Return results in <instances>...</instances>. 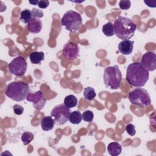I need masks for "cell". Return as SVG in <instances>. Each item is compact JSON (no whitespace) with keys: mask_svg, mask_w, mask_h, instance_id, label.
<instances>
[{"mask_svg":"<svg viewBox=\"0 0 156 156\" xmlns=\"http://www.w3.org/2000/svg\"><path fill=\"white\" fill-rule=\"evenodd\" d=\"M149 78V71L140 63L133 62L127 66L126 79L130 85L135 87H144Z\"/></svg>","mask_w":156,"mask_h":156,"instance_id":"cell-1","label":"cell"},{"mask_svg":"<svg viewBox=\"0 0 156 156\" xmlns=\"http://www.w3.org/2000/svg\"><path fill=\"white\" fill-rule=\"evenodd\" d=\"M114 33L120 39L129 40L131 38L136 29V26L129 18L119 16L113 24Z\"/></svg>","mask_w":156,"mask_h":156,"instance_id":"cell-2","label":"cell"},{"mask_svg":"<svg viewBox=\"0 0 156 156\" xmlns=\"http://www.w3.org/2000/svg\"><path fill=\"white\" fill-rule=\"evenodd\" d=\"M29 93V85L23 82H12L8 84L5 94L10 99L20 102L26 99Z\"/></svg>","mask_w":156,"mask_h":156,"instance_id":"cell-3","label":"cell"},{"mask_svg":"<svg viewBox=\"0 0 156 156\" xmlns=\"http://www.w3.org/2000/svg\"><path fill=\"white\" fill-rule=\"evenodd\" d=\"M104 83L107 88L116 90L120 87L122 80L121 72L118 65L108 66L104 71Z\"/></svg>","mask_w":156,"mask_h":156,"instance_id":"cell-4","label":"cell"},{"mask_svg":"<svg viewBox=\"0 0 156 156\" xmlns=\"http://www.w3.org/2000/svg\"><path fill=\"white\" fill-rule=\"evenodd\" d=\"M82 24L81 15L74 10L66 11L61 19V24L69 31H78Z\"/></svg>","mask_w":156,"mask_h":156,"instance_id":"cell-5","label":"cell"},{"mask_svg":"<svg viewBox=\"0 0 156 156\" xmlns=\"http://www.w3.org/2000/svg\"><path fill=\"white\" fill-rule=\"evenodd\" d=\"M128 98L132 104L142 108H145L151 104V99L148 91L141 87H137L130 91Z\"/></svg>","mask_w":156,"mask_h":156,"instance_id":"cell-6","label":"cell"},{"mask_svg":"<svg viewBox=\"0 0 156 156\" xmlns=\"http://www.w3.org/2000/svg\"><path fill=\"white\" fill-rule=\"evenodd\" d=\"M71 111L65 104L55 105L51 112V116L54 118L55 122L60 126L65 124L68 120Z\"/></svg>","mask_w":156,"mask_h":156,"instance_id":"cell-7","label":"cell"},{"mask_svg":"<svg viewBox=\"0 0 156 156\" xmlns=\"http://www.w3.org/2000/svg\"><path fill=\"white\" fill-rule=\"evenodd\" d=\"M27 63L26 60L22 56L14 58L8 65V69L15 76H22L27 71Z\"/></svg>","mask_w":156,"mask_h":156,"instance_id":"cell-8","label":"cell"},{"mask_svg":"<svg viewBox=\"0 0 156 156\" xmlns=\"http://www.w3.org/2000/svg\"><path fill=\"white\" fill-rule=\"evenodd\" d=\"M27 101L31 102L34 107L37 110H41L44 107L46 99L44 97L43 93L38 90L35 93H29L26 97Z\"/></svg>","mask_w":156,"mask_h":156,"instance_id":"cell-9","label":"cell"},{"mask_svg":"<svg viewBox=\"0 0 156 156\" xmlns=\"http://www.w3.org/2000/svg\"><path fill=\"white\" fill-rule=\"evenodd\" d=\"M141 65L148 71H154L156 69V55L154 52L144 53L141 59Z\"/></svg>","mask_w":156,"mask_h":156,"instance_id":"cell-10","label":"cell"},{"mask_svg":"<svg viewBox=\"0 0 156 156\" xmlns=\"http://www.w3.org/2000/svg\"><path fill=\"white\" fill-rule=\"evenodd\" d=\"M62 52L66 59L71 60L78 56L79 54V48L76 43L68 42L63 46Z\"/></svg>","mask_w":156,"mask_h":156,"instance_id":"cell-11","label":"cell"},{"mask_svg":"<svg viewBox=\"0 0 156 156\" xmlns=\"http://www.w3.org/2000/svg\"><path fill=\"white\" fill-rule=\"evenodd\" d=\"M133 41L123 40L118 44V51L123 55H129L132 53L133 48Z\"/></svg>","mask_w":156,"mask_h":156,"instance_id":"cell-12","label":"cell"},{"mask_svg":"<svg viewBox=\"0 0 156 156\" xmlns=\"http://www.w3.org/2000/svg\"><path fill=\"white\" fill-rule=\"evenodd\" d=\"M42 29V22L40 18H32L27 23L28 30L33 34L39 33Z\"/></svg>","mask_w":156,"mask_h":156,"instance_id":"cell-13","label":"cell"},{"mask_svg":"<svg viewBox=\"0 0 156 156\" xmlns=\"http://www.w3.org/2000/svg\"><path fill=\"white\" fill-rule=\"evenodd\" d=\"M40 124L43 130L49 131L54 128L55 121L51 116H46L41 118Z\"/></svg>","mask_w":156,"mask_h":156,"instance_id":"cell-14","label":"cell"},{"mask_svg":"<svg viewBox=\"0 0 156 156\" xmlns=\"http://www.w3.org/2000/svg\"><path fill=\"white\" fill-rule=\"evenodd\" d=\"M107 151L112 156L119 155L122 151V147L118 142H112L107 146Z\"/></svg>","mask_w":156,"mask_h":156,"instance_id":"cell-15","label":"cell"},{"mask_svg":"<svg viewBox=\"0 0 156 156\" xmlns=\"http://www.w3.org/2000/svg\"><path fill=\"white\" fill-rule=\"evenodd\" d=\"M44 58V54L42 51H34L30 54L29 59L33 64H40Z\"/></svg>","mask_w":156,"mask_h":156,"instance_id":"cell-16","label":"cell"},{"mask_svg":"<svg viewBox=\"0 0 156 156\" xmlns=\"http://www.w3.org/2000/svg\"><path fill=\"white\" fill-rule=\"evenodd\" d=\"M82 119V115L80 111L75 110L70 113L69 121L73 124H79Z\"/></svg>","mask_w":156,"mask_h":156,"instance_id":"cell-17","label":"cell"},{"mask_svg":"<svg viewBox=\"0 0 156 156\" xmlns=\"http://www.w3.org/2000/svg\"><path fill=\"white\" fill-rule=\"evenodd\" d=\"M64 104L65 105L71 108L76 107L77 104V99L76 97L73 94H69L65 97L64 99Z\"/></svg>","mask_w":156,"mask_h":156,"instance_id":"cell-18","label":"cell"},{"mask_svg":"<svg viewBox=\"0 0 156 156\" xmlns=\"http://www.w3.org/2000/svg\"><path fill=\"white\" fill-rule=\"evenodd\" d=\"M96 94L95 90L93 88L90 87H87L83 90V96L85 100L91 101L94 99Z\"/></svg>","mask_w":156,"mask_h":156,"instance_id":"cell-19","label":"cell"},{"mask_svg":"<svg viewBox=\"0 0 156 156\" xmlns=\"http://www.w3.org/2000/svg\"><path fill=\"white\" fill-rule=\"evenodd\" d=\"M102 31L104 33V34L107 37L113 36L115 34L113 24L111 22H108L107 23L105 24L102 26Z\"/></svg>","mask_w":156,"mask_h":156,"instance_id":"cell-20","label":"cell"},{"mask_svg":"<svg viewBox=\"0 0 156 156\" xmlns=\"http://www.w3.org/2000/svg\"><path fill=\"white\" fill-rule=\"evenodd\" d=\"M32 18L31 11L29 9H24L21 12L20 20L23 23H28L29 21Z\"/></svg>","mask_w":156,"mask_h":156,"instance_id":"cell-21","label":"cell"},{"mask_svg":"<svg viewBox=\"0 0 156 156\" xmlns=\"http://www.w3.org/2000/svg\"><path fill=\"white\" fill-rule=\"evenodd\" d=\"M34 138L33 133L30 132H24L21 135V140L25 146L29 144L34 140Z\"/></svg>","mask_w":156,"mask_h":156,"instance_id":"cell-22","label":"cell"},{"mask_svg":"<svg viewBox=\"0 0 156 156\" xmlns=\"http://www.w3.org/2000/svg\"><path fill=\"white\" fill-rule=\"evenodd\" d=\"M82 119L83 121L88 122H91L94 118V113L92 111L88 110L83 112L82 114Z\"/></svg>","mask_w":156,"mask_h":156,"instance_id":"cell-23","label":"cell"},{"mask_svg":"<svg viewBox=\"0 0 156 156\" xmlns=\"http://www.w3.org/2000/svg\"><path fill=\"white\" fill-rule=\"evenodd\" d=\"M32 16V18H41L43 16V12L41 10L38 9L37 8H34L31 10Z\"/></svg>","mask_w":156,"mask_h":156,"instance_id":"cell-24","label":"cell"},{"mask_svg":"<svg viewBox=\"0 0 156 156\" xmlns=\"http://www.w3.org/2000/svg\"><path fill=\"white\" fill-rule=\"evenodd\" d=\"M126 131L127 132V133L130 135V136H133L135 135L136 133V130H135V127L133 124H128L126 125Z\"/></svg>","mask_w":156,"mask_h":156,"instance_id":"cell-25","label":"cell"},{"mask_svg":"<svg viewBox=\"0 0 156 156\" xmlns=\"http://www.w3.org/2000/svg\"><path fill=\"white\" fill-rule=\"evenodd\" d=\"M131 2L129 0H122L119 2V8L122 10H127L130 7Z\"/></svg>","mask_w":156,"mask_h":156,"instance_id":"cell-26","label":"cell"},{"mask_svg":"<svg viewBox=\"0 0 156 156\" xmlns=\"http://www.w3.org/2000/svg\"><path fill=\"white\" fill-rule=\"evenodd\" d=\"M13 112L15 113V114H16L17 115H21L24 112V108L18 104L14 105L13 107Z\"/></svg>","mask_w":156,"mask_h":156,"instance_id":"cell-27","label":"cell"},{"mask_svg":"<svg viewBox=\"0 0 156 156\" xmlns=\"http://www.w3.org/2000/svg\"><path fill=\"white\" fill-rule=\"evenodd\" d=\"M49 5V2L48 0H41L39 1L38 6L40 9H46L47 8Z\"/></svg>","mask_w":156,"mask_h":156,"instance_id":"cell-28","label":"cell"},{"mask_svg":"<svg viewBox=\"0 0 156 156\" xmlns=\"http://www.w3.org/2000/svg\"><path fill=\"white\" fill-rule=\"evenodd\" d=\"M144 4H146L148 7H156V1H144Z\"/></svg>","mask_w":156,"mask_h":156,"instance_id":"cell-29","label":"cell"},{"mask_svg":"<svg viewBox=\"0 0 156 156\" xmlns=\"http://www.w3.org/2000/svg\"><path fill=\"white\" fill-rule=\"evenodd\" d=\"M38 2H39V1H37V0H35V1H34V0H29V2L30 4H31L32 5H38Z\"/></svg>","mask_w":156,"mask_h":156,"instance_id":"cell-30","label":"cell"}]
</instances>
